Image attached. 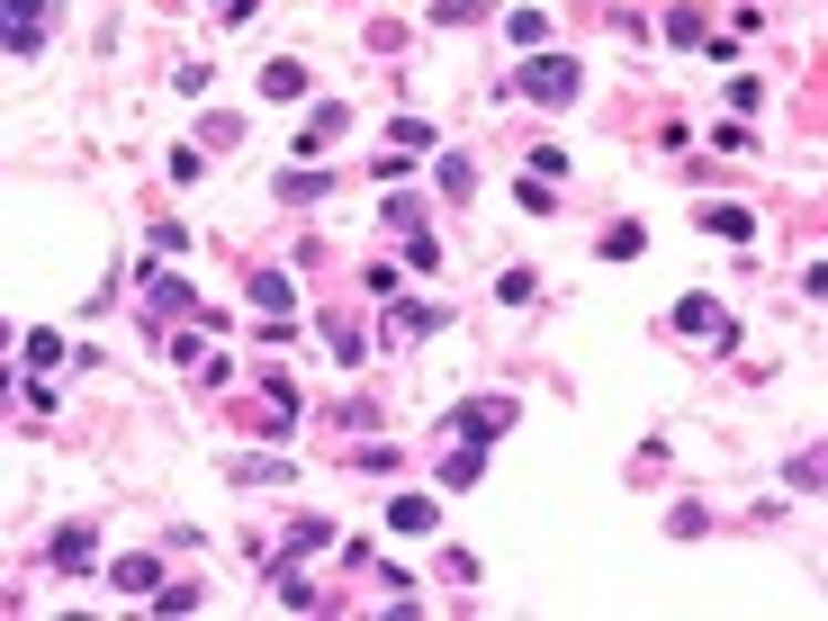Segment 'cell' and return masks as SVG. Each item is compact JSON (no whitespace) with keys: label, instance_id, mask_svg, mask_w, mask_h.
<instances>
[{"label":"cell","instance_id":"obj_7","mask_svg":"<svg viewBox=\"0 0 828 621\" xmlns=\"http://www.w3.org/2000/svg\"><path fill=\"white\" fill-rule=\"evenodd\" d=\"M145 307L154 315H189L198 298H189V280H172V270H145Z\"/></svg>","mask_w":828,"mask_h":621},{"label":"cell","instance_id":"obj_4","mask_svg":"<svg viewBox=\"0 0 828 621\" xmlns=\"http://www.w3.org/2000/svg\"><path fill=\"white\" fill-rule=\"evenodd\" d=\"M45 559H54L63 577H82V568L100 559V540H91V522H63V531H54V549H45Z\"/></svg>","mask_w":828,"mask_h":621},{"label":"cell","instance_id":"obj_16","mask_svg":"<svg viewBox=\"0 0 828 621\" xmlns=\"http://www.w3.org/2000/svg\"><path fill=\"white\" fill-rule=\"evenodd\" d=\"M496 298H505V307H531L540 280H531V270H496Z\"/></svg>","mask_w":828,"mask_h":621},{"label":"cell","instance_id":"obj_20","mask_svg":"<svg viewBox=\"0 0 828 621\" xmlns=\"http://www.w3.org/2000/svg\"><path fill=\"white\" fill-rule=\"evenodd\" d=\"M442 189H451V198H468V189H477V172H468V154H442Z\"/></svg>","mask_w":828,"mask_h":621},{"label":"cell","instance_id":"obj_2","mask_svg":"<svg viewBox=\"0 0 828 621\" xmlns=\"http://www.w3.org/2000/svg\"><path fill=\"white\" fill-rule=\"evenodd\" d=\"M442 433H459V442H477V451L505 442V433H514V396H468V405H451Z\"/></svg>","mask_w":828,"mask_h":621},{"label":"cell","instance_id":"obj_1","mask_svg":"<svg viewBox=\"0 0 828 621\" xmlns=\"http://www.w3.org/2000/svg\"><path fill=\"white\" fill-rule=\"evenodd\" d=\"M577 91H586L577 54H531V63H522V100H540V108H568Z\"/></svg>","mask_w":828,"mask_h":621},{"label":"cell","instance_id":"obj_21","mask_svg":"<svg viewBox=\"0 0 828 621\" xmlns=\"http://www.w3.org/2000/svg\"><path fill=\"white\" fill-rule=\"evenodd\" d=\"M666 37H675V45H703L712 28H703V10H675V19H666Z\"/></svg>","mask_w":828,"mask_h":621},{"label":"cell","instance_id":"obj_3","mask_svg":"<svg viewBox=\"0 0 828 621\" xmlns=\"http://www.w3.org/2000/svg\"><path fill=\"white\" fill-rule=\"evenodd\" d=\"M45 28H54L45 0H0V45H10V54H37V45H45Z\"/></svg>","mask_w":828,"mask_h":621},{"label":"cell","instance_id":"obj_15","mask_svg":"<svg viewBox=\"0 0 828 621\" xmlns=\"http://www.w3.org/2000/svg\"><path fill=\"white\" fill-rule=\"evenodd\" d=\"M324 342H333L342 361H361V352H370V342H361V324H352V315H324Z\"/></svg>","mask_w":828,"mask_h":621},{"label":"cell","instance_id":"obj_10","mask_svg":"<svg viewBox=\"0 0 828 621\" xmlns=\"http://www.w3.org/2000/svg\"><path fill=\"white\" fill-rule=\"evenodd\" d=\"M252 307L280 315V307H289V270H252Z\"/></svg>","mask_w":828,"mask_h":621},{"label":"cell","instance_id":"obj_6","mask_svg":"<svg viewBox=\"0 0 828 621\" xmlns=\"http://www.w3.org/2000/svg\"><path fill=\"white\" fill-rule=\"evenodd\" d=\"M442 324V307H424V298H396V315H387V342H424Z\"/></svg>","mask_w":828,"mask_h":621},{"label":"cell","instance_id":"obj_23","mask_svg":"<svg viewBox=\"0 0 828 621\" xmlns=\"http://www.w3.org/2000/svg\"><path fill=\"white\" fill-rule=\"evenodd\" d=\"M28 361L37 370H63V333H28Z\"/></svg>","mask_w":828,"mask_h":621},{"label":"cell","instance_id":"obj_19","mask_svg":"<svg viewBox=\"0 0 828 621\" xmlns=\"http://www.w3.org/2000/svg\"><path fill=\"white\" fill-rule=\"evenodd\" d=\"M324 189H333V180H324V172H289V180H280V198H298V207H315V198H324Z\"/></svg>","mask_w":828,"mask_h":621},{"label":"cell","instance_id":"obj_17","mask_svg":"<svg viewBox=\"0 0 828 621\" xmlns=\"http://www.w3.org/2000/svg\"><path fill=\"white\" fill-rule=\"evenodd\" d=\"M477 459H487V451H477V442H459V451L442 459V487H468V477H477Z\"/></svg>","mask_w":828,"mask_h":621},{"label":"cell","instance_id":"obj_9","mask_svg":"<svg viewBox=\"0 0 828 621\" xmlns=\"http://www.w3.org/2000/svg\"><path fill=\"white\" fill-rule=\"evenodd\" d=\"M108 586H117V594H154V586H163V568H154V559H117V568H108Z\"/></svg>","mask_w":828,"mask_h":621},{"label":"cell","instance_id":"obj_14","mask_svg":"<svg viewBox=\"0 0 828 621\" xmlns=\"http://www.w3.org/2000/svg\"><path fill=\"white\" fill-rule=\"evenodd\" d=\"M387 522H396L405 540H414V531H433V496H396V514H387Z\"/></svg>","mask_w":828,"mask_h":621},{"label":"cell","instance_id":"obj_12","mask_svg":"<svg viewBox=\"0 0 828 621\" xmlns=\"http://www.w3.org/2000/svg\"><path fill=\"white\" fill-rule=\"evenodd\" d=\"M703 226H712V235H729V244H747V207H729V198H712V207H703Z\"/></svg>","mask_w":828,"mask_h":621},{"label":"cell","instance_id":"obj_22","mask_svg":"<svg viewBox=\"0 0 828 621\" xmlns=\"http://www.w3.org/2000/svg\"><path fill=\"white\" fill-rule=\"evenodd\" d=\"M405 261H414V270H442V244H433V235H414V226H405Z\"/></svg>","mask_w":828,"mask_h":621},{"label":"cell","instance_id":"obj_13","mask_svg":"<svg viewBox=\"0 0 828 621\" xmlns=\"http://www.w3.org/2000/svg\"><path fill=\"white\" fill-rule=\"evenodd\" d=\"M342 126H352V117H342V108H315V117H307V145H298V154H324V145H333Z\"/></svg>","mask_w":828,"mask_h":621},{"label":"cell","instance_id":"obj_18","mask_svg":"<svg viewBox=\"0 0 828 621\" xmlns=\"http://www.w3.org/2000/svg\"><path fill=\"white\" fill-rule=\"evenodd\" d=\"M387 135H396V154H433V126H424V117H396Z\"/></svg>","mask_w":828,"mask_h":621},{"label":"cell","instance_id":"obj_8","mask_svg":"<svg viewBox=\"0 0 828 621\" xmlns=\"http://www.w3.org/2000/svg\"><path fill=\"white\" fill-rule=\"evenodd\" d=\"M675 324H684V333H721V352H729V315H721V298H684Z\"/></svg>","mask_w":828,"mask_h":621},{"label":"cell","instance_id":"obj_11","mask_svg":"<svg viewBox=\"0 0 828 621\" xmlns=\"http://www.w3.org/2000/svg\"><path fill=\"white\" fill-rule=\"evenodd\" d=\"M226 477H235V487H280V477H289V459H235Z\"/></svg>","mask_w":828,"mask_h":621},{"label":"cell","instance_id":"obj_5","mask_svg":"<svg viewBox=\"0 0 828 621\" xmlns=\"http://www.w3.org/2000/svg\"><path fill=\"white\" fill-rule=\"evenodd\" d=\"M261 100H307V63L298 54H270L261 63Z\"/></svg>","mask_w":828,"mask_h":621}]
</instances>
